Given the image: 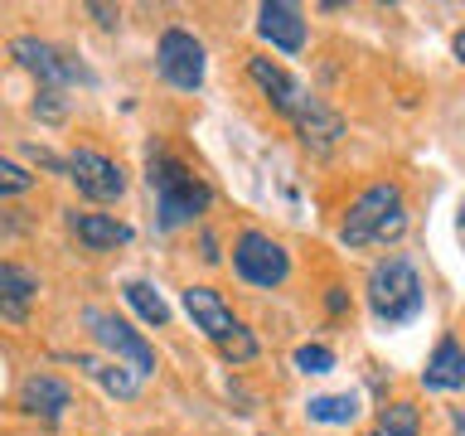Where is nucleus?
I'll return each mask as SVG.
<instances>
[{
  "instance_id": "15",
  "label": "nucleus",
  "mask_w": 465,
  "mask_h": 436,
  "mask_svg": "<svg viewBox=\"0 0 465 436\" xmlns=\"http://www.w3.org/2000/svg\"><path fill=\"white\" fill-rule=\"evenodd\" d=\"M35 296H39V276L29 267H20V262H0V315L25 325Z\"/></svg>"
},
{
  "instance_id": "8",
  "label": "nucleus",
  "mask_w": 465,
  "mask_h": 436,
  "mask_svg": "<svg viewBox=\"0 0 465 436\" xmlns=\"http://www.w3.org/2000/svg\"><path fill=\"white\" fill-rule=\"evenodd\" d=\"M64 174H68L73 184H78V194L93 199V203H116V199L126 194V174H122V165H116L112 155L93 151V145H78V151L64 160Z\"/></svg>"
},
{
  "instance_id": "16",
  "label": "nucleus",
  "mask_w": 465,
  "mask_h": 436,
  "mask_svg": "<svg viewBox=\"0 0 465 436\" xmlns=\"http://www.w3.org/2000/svg\"><path fill=\"white\" fill-rule=\"evenodd\" d=\"M421 388L427 392H460L465 388V354H460L456 334H441L436 354L427 359V369H421Z\"/></svg>"
},
{
  "instance_id": "24",
  "label": "nucleus",
  "mask_w": 465,
  "mask_h": 436,
  "mask_svg": "<svg viewBox=\"0 0 465 436\" xmlns=\"http://www.w3.org/2000/svg\"><path fill=\"white\" fill-rule=\"evenodd\" d=\"M87 15H93V20H97V25H102V29H112V25H116V20H122V15H116V10H112V5H87Z\"/></svg>"
},
{
  "instance_id": "25",
  "label": "nucleus",
  "mask_w": 465,
  "mask_h": 436,
  "mask_svg": "<svg viewBox=\"0 0 465 436\" xmlns=\"http://www.w3.org/2000/svg\"><path fill=\"white\" fill-rule=\"evenodd\" d=\"M325 305H330L334 315H340V311H344V286H330V296H325Z\"/></svg>"
},
{
  "instance_id": "20",
  "label": "nucleus",
  "mask_w": 465,
  "mask_h": 436,
  "mask_svg": "<svg viewBox=\"0 0 465 436\" xmlns=\"http://www.w3.org/2000/svg\"><path fill=\"white\" fill-rule=\"evenodd\" d=\"M373 427H383V431H398V436H417L421 431V412L412 402H388V407H378V421Z\"/></svg>"
},
{
  "instance_id": "23",
  "label": "nucleus",
  "mask_w": 465,
  "mask_h": 436,
  "mask_svg": "<svg viewBox=\"0 0 465 436\" xmlns=\"http://www.w3.org/2000/svg\"><path fill=\"white\" fill-rule=\"evenodd\" d=\"M35 112L44 116V122H64V93H49V87H39Z\"/></svg>"
},
{
  "instance_id": "9",
  "label": "nucleus",
  "mask_w": 465,
  "mask_h": 436,
  "mask_svg": "<svg viewBox=\"0 0 465 436\" xmlns=\"http://www.w3.org/2000/svg\"><path fill=\"white\" fill-rule=\"evenodd\" d=\"M10 54L20 58V68L35 73L39 87H49V93H64L68 83H87V73L73 64L64 49H54V44H44V39H35V35L10 39Z\"/></svg>"
},
{
  "instance_id": "22",
  "label": "nucleus",
  "mask_w": 465,
  "mask_h": 436,
  "mask_svg": "<svg viewBox=\"0 0 465 436\" xmlns=\"http://www.w3.org/2000/svg\"><path fill=\"white\" fill-rule=\"evenodd\" d=\"M296 369L301 373H330L334 369V349L330 344H301L296 349Z\"/></svg>"
},
{
  "instance_id": "18",
  "label": "nucleus",
  "mask_w": 465,
  "mask_h": 436,
  "mask_svg": "<svg viewBox=\"0 0 465 436\" xmlns=\"http://www.w3.org/2000/svg\"><path fill=\"white\" fill-rule=\"evenodd\" d=\"M305 417L325 421V427H349L359 417V392H325V398L305 402Z\"/></svg>"
},
{
  "instance_id": "7",
  "label": "nucleus",
  "mask_w": 465,
  "mask_h": 436,
  "mask_svg": "<svg viewBox=\"0 0 465 436\" xmlns=\"http://www.w3.org/2000/svg\"><path fill=\"white\" fill-rule=\"evenodd\" d=\"M155 68H160V78H165L170 87H180V93H199L209 58H203V44L189 35V29L170 25L165 35H160V44H155Z\"/></svg>"
},
{
  "instance_id": "13",
  "label": "nucleus",
  "mask_w": 465,
  "mask_h": 436,
  "mask_svg": "<svg viewBox=\"0 0 465 436\" xmlns=\"http://www.w3.org/2000/svg\"><path fill=\"white\" fill-rule=\"evenodd\" d=\"M20 407L39 421H58L73 407V388L58 373H29L20 383Z\"/></svg>"
},
{
  "instance_id": "10",
  "label": "nucleus",
  "mask_w": 465,
  "mask_h": 436,
  "mask_svg": "<svg viewBox=\"0 0 465 436\" xmlns=\"http://www.w3.org/2000/svg\"><path fill=\"white\" fill-rule=\"evenodd\" d=\"M247 78H252L262 93H267V102L286 116V122L305 107V97H311V93H305V87L291 78L282 64H272V58H247Z\"/></svg>"
},
{
  "instance_id": "26",
  "label": "nucleus",
  "mask_w": 465,
  "mask_h": 436,
  "mask_svg": "<svg viewBox=\"0 0 465 436\" xmlns=\"http://www.w3.org/2000/svg\"><path fill=\"white\" fill-rule=\"evenodd\" d=\"M363 436H398V431H383V427H373V431H363Z\"/></svg>"
},
{
  "instance_id": "3",
  "label": "nucleus",
  "mask_w": 465,
  "mask_h": 436,
  "mask_svg": "<svg viewBox=\"0 0 465 436\" xmlns=\"http://www.w3.org/2000/svg\"><path fill=\"white\" fill-rule=\"evenodd\" d=\"M145 180H151V189L160 194V228L189 223V218H199L213 199V189L174 155H151V174H145Z\"/></svg>"
},
{
  "instance_id": "6",
  "label": "nucleus",
  "mask_w": 465,
  "mask_h": 436,
  "mask_svg": "<svg viewBox=\"0 0 465 436\" xmlns=\"http://www.w3.org/2000/svg\"><path fill=\"white\" fill-rule=\"evenodd\" d=\"M232 267H238V276L247 286L272 291L291 276V253L272 238V233L247 228V233H238V243H232Z\"/></svg>"
},
{
  "instance_id": "14",
  "label": "nucleus",
  "mask_w": 465,
  "mask_h": 436,
  "mask_svg": "<svg viewBox=\"0 0 465 436\" xmlns=\"http://www.w3.org/2000/svg\"><path fill=\"white\" fill-rule=\"evenodd\" d=\"M68 228L78 233V243L87 247V253H112V247H126L136 233H131V223H122V218L112 213H68Z\"/></svg>"
},
{
  "instance_id": "11",
  "label": "nucleus",
  "mask_w": 465,
  "mask_h": 436,
  "mask_svg": "<svg viewBox=\"0 0 465 436\" xmlns=\"http://www.w3.org/2000/svg\"><path fill=\"white\" fill-rule=\"evenodd\" d=\"M257 35L282 54H301L305 49V15L301 5H286V0H267L257 10Z\"/></svg>"
},
{
  "instance_id": "1",
  "label": "nucleus",
  "mask_w": 465,
  "mask_h": 436,
  "mask_svg": "<svg viewBox=\"0 0 465 436\" xmlns=\"http://www.w3.org/2000/svg\"><path fill=\"white\" fill-rule=\"evenodd\" d=\"M407 233V199L398 184H369L363 194L344 209L340 243L363 253V247H388Z\"/></svg>"
},
{
  "instance_id": "12",
  "label": "nucleus",
  "mask_w": 465,
  "mask_h": 436,
  "mask_svg": "<svg viewBox=\"0 0 465 436\" xmlns=\"http://www.w3.org/2000/svg\"><path fill=\"white\" fill-rule=\"evenodd\" d=\"M291 126H296V136H301L305 151H315V155L334 151V145H340V136H344L340 112H330L320 97H305V107H301L296 116H291Z\"/></svg>"
},
{
  "instance_id": "19",
  "label": "nucleus",
  "mask_w": 465,
  "mask_h": 436,
  "mask_svg": "<svg viewBox=\"0 0 465 436\" xmlns=\"http://www.w3.org/2000/svg\"><path fill=\"white\" fill-rule=\"evenodd\" d=\"M122 296L131 301V311H136L145 325H155V330H165V325H170V305H165V296H160L151 282H126V286H122Z\"/></svg>"
},
{
  "instance_id": "4",
  "label": "nucleus",
  "mask_w": 465,
  "mask_h": 436,
  "mask_svg": "<svg viewBox=\"0 0 465 436\" xmlns=\"http://www.w3.org/2000/svg\"><path fill=\"white\" fill-rule=\"evenodd\" d=\"M184 311H189V320H194V330H203L218 349H223V359H232V363H252L257 359L252 330L228 311V301L218 296L213 286H189L184 291Z\"/></svg>"
},
{
  "instance_id": "2",
  "label": "nucleus",
  "mask_w": 465,
  "mask_h": 436,
  "mask_svg": "<svg viewBox=\"0 0 465 436\" xmlns=\"http://www.w3.org/2000/svg\"><path fill=\"white\" fill-rule=\"evenodd\" d=\"M421 301H427V291H421V276L407 257L373 262V272H369V311H373V320H383V325H407V320L421 315Z\"/></svg>"
},
{
  "instance_id": "5",
  "label": "nucleus",
  "mask_w": 465,
  "mask_h": 436,
  "mask_svg": "<svg viewBox=\"0 0 465 436\" xmlns=\"http://www.w3.org/2000/svg\"><path fill=\"white\" fill-rule=\"evenodd\" d=\"M83 325L93 330V340L112 354V363H122V369H131L136 378L145 373H155V349L151 340H145L141 330H131L122 315H112V311H97V305H87L83 311Z\"/></svg>"
},
{
  "instance_id": "17",
  "label": "nucleus",
  "mask_w": 465,
  "mask_h": 436,
  "mask_svg": "<svg viewBox=\"0 0 465 436\" xmlns=\"http://www.w3.org/2000/svg\"><path fill=\"white\" fill-rule=\"evenodd\" d=\"M78 369H83L87 378H97V383L107 388L112 398H136V392H141V378L131 373V369H122V363H112V359H87V354H78Z\"/></svg>"
},
{
  "instance_id": "21",
  "label": "nucleus",
  "mask_w": 465,
  "mask_h": 436,
  "mask_svg": "<svg viewBox=\"0 0 465 436\" xmlns=\"http://www.w3.org/2000/svg\"><path fill=\"white\" fill-rule=\"evenodd\" d=\"M35 189V174L25 165H15V160L0 155V199H15V194H29Z\"/></svg>"
}]
</instances>
